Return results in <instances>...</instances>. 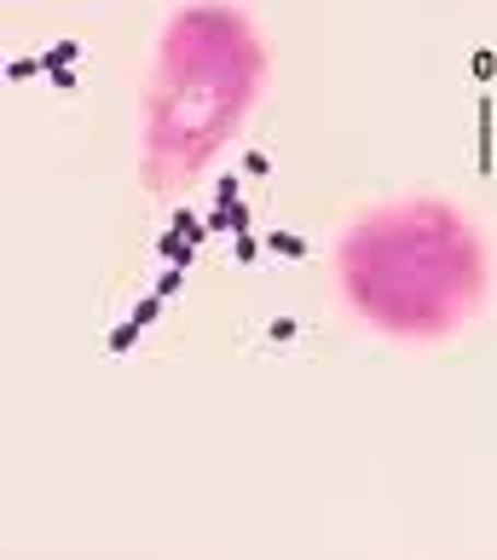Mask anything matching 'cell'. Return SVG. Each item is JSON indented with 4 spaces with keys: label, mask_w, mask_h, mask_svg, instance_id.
<instances>
[{
    "label": "cell",
    "mask_w": 497,
    "mask_h": 560,
    "mask_svg": "<svg viewBox=\"0 0 497 560\" xmlns=\"http://www.w3.org/2000/svg\"><path fill=\"white\" fill-rule=\"evenodd\" d=\"M336 283L354 318L377 336L446 341L486 306V243L446 197H405L347 225Z\"/></svg>",
    "instance_id": "1"
},
{
    "label": "cell",
    "mask_w": 497,
    "mask_h": 560,
    "mask_svg": "<svg viewBox=\"0 0 497 560\" xmlns=\"http://www.w3.org/2000/svg\"><path fill=\"white\" fill-rule=\"evenodd\" d=\"M266 88V40L226 0H192L169 18L145 81L139 168L151 191H185L238 139Z\"/></svg>",
    "instance_id": "2"
}]
</instances>
